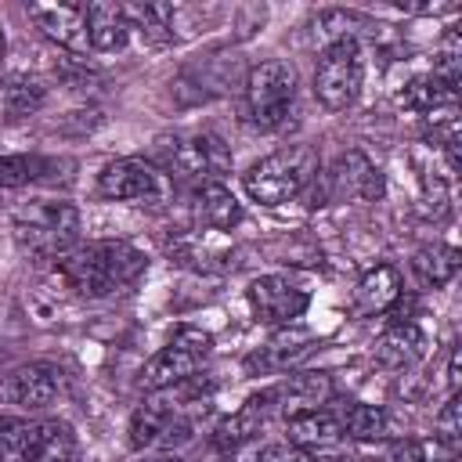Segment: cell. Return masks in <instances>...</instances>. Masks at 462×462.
Returning <instances> with one entry per match:
<instances>
[{
	"label": "cell",
	"instance_id": "cell-15",
	"mask_svg": "<svg viewBox=\"0 0 462 462\" xmlns=\"http://www.w3.org/2000/svg\"><path fill=\"white\" fill-rule=\"evenodd\" d=\"M401 271L393 263H375L372 271L361 274L357 289H354V314L357 318H372V314H386L397 307L401 300Z\"/></svg>",
	"mask_w": 462,
	"mask_h": 462
},
{
	"label": "cell",
	"instance_id": "cell-10",
	"mask_svg": "<svg viewBox=\"0 0 462 462\" xmlns=\"http://www.w3.org/2000/svg\"><path fill=\"white\" fill-rule=\"evenodd\" d=\"M249 310L256 314V321L271 325V328H285L296 325L303 318V310L310 307V292L300 289L296 282H289L285 274H260L249 282L245 289Z\"/></svg>",
	"mask_w": 462,
	"mask_h": 462
},
{
	"label": "cell",
	"instance_id": "cell-5",
	"mask_svg": "<svg viewBox=\"0 0 462 462\" xmlns=\"http://www.w3.org/2000/svg\"><path fill=\"white\" fill-rule=\"evenodd\" d=\"M361 79H365L361 43L357 36H339L321 51L314 65V97L325 112H346L361 94Z\"/></svg>",
	"mask_w": 462,
	"mask_h": 462
},
{
	"label": "cell",
	"instance_id": "cell-33",
	"mask_svg": "<svg viewBox=\"0 0 462 462\" xmlns=\"http://www.w3.org/2000/svg\"><path fill=\"white\" fill-rule=\"evenodd\" d=\"M448 386L451 393H458V346H451V357H448Z\"/></svg>",
	"mask_w": 462,
	"mask_h": 462
},
{
	"label": "cell",
	"instance_id": "cell-3",
	"mask_svg": "<svg viewBox=\"0 0 462 462\" xmlns=\"http://www.w3.org/2000/svg\"><path fill=\"white\" fill-rule=\"evenodd\" d=\"M296 97V72L282 58L256 61L242 83V119L256 130H278Z\"/></svg>",
	"mask_w": 462,
	"mask_h": 462
},
{
	"label": "cell",
	"instance_id": "cell-16",
	"mask_svg": "<svg viewBox=\"0 0 462 462\" xmlns=\"http://www.w3.org/2000/svg\"><path fill=\"white\" fill-rule=\"evenodd\" d=\"M285 444L292 448H303V451H325L332 444L343 440V430H339V419L328 411V408H314V411H296L285 419Z\"/></svg>",
	"mask_w": 462,
	"mask_h": 462
},
{
	"label": "cell",
	"instance_id": "cell-11",
	"mask_svg": "<svg viewBox=\"0 0 462 462\" xmlns=\"http://www.w3.org/2000/svg\"><path fill=\"white\" fill-rule=\"evenodd\" d=\"M32 25L69 54H83L87 43V7L83 4H25Z\"/></svg>",
	"mask_w": 462,
	"mask_h": 462
},
{
	"label": "cell",
	"instance_id": "cell-21",
	"mask_svg": "<svg viewBox=\"0 0 462 462\" xmlns=\"http://www.w3.org/2000/svg\"><path fill=\"white\" fill-rule=\"evenodd\" d=\"M458 263H462V253L448 242H433V245H422L415 249L411 256V274H415V285L419 289H444L455 274H458Z\"/></svg>",
	"mask_w": 462,
	"mask_h": 462
},
{
	"label": "cell",
	"instance_id": "cell-31",
	"mask_svg": "<svg viewBox=\"0 0 462 462\" xmlns=\"http://www.w3.org/2000/svg\"><path fill=\"white\" fill-rule=\"evenodd\" d=\"M451 209L448 202V184L437 177V173H422V213L433 217V220H444Z\"/></svg>",
	"mask_w": 462,
	"mask_h": 462
},
{
	"label": "cell",
	"instance_id": "cell-7",
	"mask_svg": "<svg viewBox=\"0 0 462 462\" xmlns=\"http://www.w3.org/2000/svg\"><path fill=\"white\" fill-rule=\"evenodd\" d=\"M14 235L18 242L43 260H58L61 253H69L76 245L79 235V209L72 202H32L18 213L14 220Z\"/></svg>",
	"mask_w": 462,
	"mask_h": 462
},
{
	"label": "cell",
	"instance_id": "cell-32",
	"mask_svg": "<svg viewBox=\"0 0 462 462\" xmlns=\"http://www.w3.org/2000/svg\"><path fill=\"white\" fill-rule=\"evenodd\" d=\"M256 462H325L321 455L314 451H303V448H292V444H271L260 451Z\"/></svg>",
	"mask_w": 462,
	"mask_h": 462
},
{
	"label": "cell",
	"instance_id": "cell-35",
	"mask_svg": "<svg viewBox=\"0 0 462 462\" xmlns=\"http://www.w3.org/2000/svg\"><path fill=\"white\" fill-rule=\"evenodd\" d=\"M4 51H7V40H4V29H0V61H4Z\"/></svg>",
	"mask_w": 462,
	"mask_h": 462
},
{
	"label": "cell",
	"instance_id": "cell-18",
	"mask_svg": "<svg viewBox=\"0 0 462 462\" xmlns=\"http://www.w3.org/2000/svg\"><path fill=\"white\" fill-rule=\"evenodd\" d=\"M130 40V25H126V14H123V4H112V0H97V4H87V43L94 51H123Z\"/></svg>",
	"mask_w": 462,
	"mask_h": 462
},
{
	"label": "cell",
	"instance_id": "cell-24",
	"mask_svg": "<svg viewBox=\"0 0 462 462\" xmlns=\"http://www.w3.org/2000/svg\"><path fill=\"white\" fill-rule=\"evenodd\" d=\"M123 14H126V25L141 32L144 43L152 47H162L173 40V7L170 4H123Z\"/></svg>",
	"mask_w": 462,
	"mask_h": 462
},
{
	"label": "cell",
	"instance_id": "cell-34",
	"mask_svg": "<svg viewBox=\"0 0 462 462\" xmlns=\"http://www.w3.org/2000/svg\"><path fill=\"white\" fill-rule=\"evenodd\" d=\"M148 462H180L177 455H159V458H148Z\"/></svg>",
	"mask_w": 462,
	"mask_h": 462
},
{
	"label": "cell",
	"instance_id": "cell-28",
	"mask_svg": "<svg viewBox=\"0 0 462 462\" xmlns=\"http://www.w3.org/2000/svg\"><path fill=\"white\" fill-rule=\"evenodd\" d=\"M36 462H76V437L65 422H47V437Z\"/></svg>",
	"mask_w": 462,
	"mask_h": 462
},
{
	"label": "cell",
	"instance_id": "cell-22",
	"mask_svg": "<svg viewBox=\"0 0 462 462\" xmlns=\"http://www.w3.org/2000/svg\"><path fill=\"white\" fill-rule=\"evenodd\" d=\"M307 346H310V332H303V328H296V325H285V328H278V332L271 336L267 346H260L256 354L245 357V368H249V372H282V368H289Z\"/></svg>",
	"mask_w": 462,
	"mask_h": 462
},
{
	"label": "cell",
	"instance_id": "cell-20",
	"mask_svg": "<svg viewBox=\"0 0 462 462\" xmlns=\"http://www.w3.org/2000/svg\"><path fill=\"white\" fill-rule=\"evenodd\" d=\"M195 217L213 231H231L242 220V202L231 195L224 180H209L195 188Z\"/></svg>",
	"mask_w": 462,
	"mask_h": 462
},
{
	"label": "cell",
	"instance_id": "cell-30",
	"mask_svg": "<svg viewBox=\"0 0 462 462\" xmlns=\"http://www.w3.org/2000/svg\"><path fill=\"white\" fill-rule=\"evenodd\" d=\"M43 170V162L36 155H11L0 152V188H22L29 180H36V173Z\"/></svg>",
	"mask_w": 462,
	"mask_h": 462
},
{
	"label": "cell",
	"instance_id": "cell-26",
	"mask_svg": "<svg viewBox=\"0 0 462 462\" xmlns=\"http://www.w3.org/2000/svg\"><path fill=\"white\" fill-rule=\"evenodd\" d=\"M397 105L408 108V112L426 116V112H433V108L455 105V87L440 83L433 72H430V76H415V79H408V83L397 90Z\"/></svg>",
	"mask_w": 462,
	"mask_h": 462
},
{
	"label": "cell",
	"instance_id": "cell-8",
	"mask_svg": "<svg viewBox=\"0 0 462 462\" xmlns=\"http://www.w3.org/2000/svg\"><path fill=\"white\" fill-rule=\"evenodd\" d=\"M310 188H321L318 206H328V202H379L383 191H386V180H383V170L365 152L350 148L332 162V170L318 173V180Z\"/></svg>",
	"mask_w": 462,
	"mask_h": 462
},
{
	"label": "cell",
	"instance_id": "cell-12",
	"mask_svg": "<svg viewBox=\"0 0 462 462\" xmlns=\"http://www.w3.org/2000/svg\"><path fill=\"white\" fill-rule=\"evenodd\" d=\"M332 393H336V386H332L328 372H289L278 386L267 390L271 408H278L285 419L296 415V411L325 408L332 401Z\"/></svg>",
	"mask_w": 462,
	"mask_h": 462
},
{
	"label": "cell",
	"instance_id": "cell-6",
	"mask_svg": "<svg viewBox=\"0 0 462 462\" xmlns=\"http://www.w3.org/2000/svg\"><path fill=\"white\" fill-rule=\"evenodd\" d=\"M209 350H213V336L209 332H202L195 325H180L170 336V343L159 346L144 361V368H141V390L162 393V390H173V386L188 383L199 372V365L209 357Z\"/></svg>",
	"mask_w": 462,
	"mask_h": 462
},
{
	"label": "cell",
	"instance_id": "cell-17",
	"mask_svg": "<svg viewBox=\"0 0 462 462\" xmlns=\"http://www.w3.org/2000/svg\"><path fill=\"white\" fill-rule=\"evenodd\" d=\"M267 411H271V397H267V390H263V393L249 397L238 411H231L224 422H217V430H213V444H217L220 451H238L242 444H249V440L260 433Z\"/></svg>",
	"mask_w": 462,
	"mask_h": 462
},
{
	"label": "cell",
	"instance_id": "cell-4",
	"mask_svg": "<svg viewBox=\"0 0 462 462\" xmlns=\"http://www.w3.org/2000/svg\"><path fill=\"white\" fill-rule=\"evenodd\" d=\"M227 166H231V155L213 134H184V137L159 141V170L166 173V180H177L191 191L199 184L224 180Z\"/></svg>",
	"mask_w": 462,
	"mask_h": 462
},
{
	"label": "cell",
	"instance_id": "cell-29",
	"mask_svg": "<svg viewBox=\"0 0 462 462\" xmlns=\"http://www.w3.org/2000/svg\"><path fill=\"white\" fill-rule=\"evenodd\" d=\"M458 437H462V404H458V393H451L444 401V408L437 411V433H433V444L448 448L458 455Z\"/></svg>",
	"mask_w": 462,
	"mask_h": 462
},
{
	"label": "cell",
	"instance_id": "cell-36",
	"mask_svg": "<svg viewBox=\"0 0 462 462\" xmlns=\"http://www.w3.org/2000/svg\"><path fill=\"white\" fill-rule=\"evenodd\" d=\"M325 462H339V458H325Z\"/></svg>",
	"mask_w": 462,
	"mask_h": 462
},
{
	"label": "cell",
	"instance_id": "cell-2",
	"mask_svg": "<svg viewBox=\"0 0 462 462\" xmlns=\"http://www.w3.org/2000/svg\"><path fill=\"white\" fill-rule=\"evenodd\" d=\"M321 173V155L310 144H285L242 173L245 195L260 206H282L310 191Z\"/></svg>",
	"mask_w": 462,
	"mask_h": 462
},
{
	"label": "cell",
	"instance_id": "cell-9",
	"mask_svg": "<svg viewBox=\"0 0 462 462\" xmlns=\"http://www.w3.org/2000/svg\"><path fill=\"white\" fill-rule=\"evenodd\" d=\"M170 191V180L159 166L144 159H112L97 173V195L108 202H162Z\"/></svg>",
	"mask_w": 462,
	"mask_h": 462
},
{
	"label": "cell",
	"instance_id": "cell-25",
	"mask_svg": "<svg viewBox=\"0 0 462 462\" xmlns=\"http://www.w3.org/2000/svg\"><path fill=\"white\" fill-rule=\"evenodd\" d=\"M43 101H47V90L36 79H29L22 72H11L0 79V112L7 119H25L32 112H40Z\"/></svg>",
	"mask_w": 462,
	"mask_h": 462
},
{
	"label": "cell",
	"instance_id": "cell-14",
	"mask_svg": "<svg viewBox=\"0 0 462 462\" xmlns=\"http://www.w3.org/2000/svg\"><path fill=\"white\" fill-rule=\"evenodd\" d=\"M188 422H180L173 415V408H162V404H141L134 415H130V426H126V440L134 451H144V448H170L173 444V433L177 440L188 437Z\"/></svg>",
	"mask_w": 462,
	"mask_h": 462
},
{
	"label": "cell",
	"instance_id": "cell-27",
	"mask_svg": "<svg viewBox=\"0 0 462 462\" xmlns=\"http://www.w3.org/2000/svg\"><path fill=\"white\" fill-rule=\"evenodd\" d=\"M339 419V430L343 437L357 440V444H372V440H383L386 437V411L379 404H346Z\"/></svg>",
	"mask_w": 462,
	"mask_h": 462
},
{
	"label": "cell",
	"instance_id": "cell-1",
	"mask_svg": "<svg viewBox=\"0 0 462 462\" xmlns=\"http://www.w3.org/2000/svg\"><path fill=\"white\" fill-rule=\"evenodd\" d=\"M144 267H148V256L137 245L119 242V238L72 245L69 253L54 260L58 278L79 296H112L134 285L144 274Z\"/></svg>",
	"mask_w": 462,
	"mask_h": 462
},
{
	"label": "cell",
	"instance_id": "cell-19",
	"mask_svg": "<svg viewBox=\"0 0 462 462\" xmlns=\"http://www.w3.org/2000/svg\"><path fill=\"white\" fill-rule=\"evenodd\" d=\"M47 437V422L4 415L0 419V462H36Z\"/></svg>",
	"mask_w": 462,
	"mask_h": 462
},
{
	"label": "cell",
	"instance_id": "cell-23",
	"mask_svg": "<svg viewBox=\"0 0 462 462\" xmlns=\"http://www.w3.org/2000/svg\"><path fill=\"white\" fill-rule=\"evenodd\" d=\"M426 354V332L415 325V321H393L379 343H375V357L390 368H404V365H415L419 357Z\"/></svg>",
	"mask_w": 462,
	"mask_h": 462
},
{
	"label": "cell",
	"instance_id": "cell-13",
	"mask_svg": "<svg viewBox=\"0 0 462 462\" xmlns=\"http://www.w3.org/2000/svg\"><path fill=\"white\" fill-rule=\"evenodd\" d=\"M0 397L25 411H40L58 397V372L51 365H18L0 379Z\"/></svg>",
	"mask_w": 462,
	"mask_h": 462
}]
</instances>
